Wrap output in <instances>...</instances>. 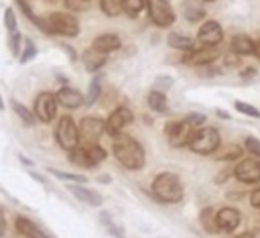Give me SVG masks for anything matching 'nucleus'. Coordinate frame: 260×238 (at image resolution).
Segmentation results:
<instances>
[{
  "mask_svg": "<svg viewBox=\"0 0 260 238\" xmlns=\"http://www.w3.org/2000/svg\"><path fill=\"white\" fill-rule=\"evenodd\" d=\"M112 151H114L116 161L128 171H138L146 163V153L142 144L128 134H116L112 142Z\"/></svg>",
  "mask_w": 260,
  "mask_h": 238,
  "instance_id": "1",
  "label": "nucleus"
},
{
  "mask_svg": "<svg viewBox=\"0 0 260 238\" xmlns=\"http://www.w3.org/2000/svg\"><path fill=\"white\" fill-rule=\"evenodd\" d=\"M152 195L154 199H158L160 203H177L183 199L185 191H183V183L179 179V175L175 173H158L152 181Z\"/></svg>",
  "mask_w": 260,
  "mask_h": 238,
  "instance_id": "2",
  "label": "nucleus"
},
{
  "mask_svg": "<svg viewBox=\"0 0 260 238\" xmlns=\"http://www.w3.org/2000/svg\"><path fill=\"white\" fill-rule=\"evenodd\" d=\"M195 155H213L221 146V136L215 126H201L193 132L189 144H187Z\"/></svg>",
  "mask_w": 260,
  "mask_h": 238,
  "instance_id": "3",
  "label": "nucleus"
},
{
  "mask_svg": "<svg viewBox=\"0 0 260 238\" xmlns=\"http://www.w3.org/2000/svg\"><path fill=\"white\" fill-rule=\"evenodd\" d=\"M49 35L59 37H77L79 35V20L69 12H51L45 16Z\"/></svg>",
  "mask_w": 260,
  "mask_h": 238,
  "instance_id": "4",
  "label": "nucleus"
},
{
  "mask_svg": "<svg viewBox=\"0 0 260 238\" xmlns=\"http://www.w3.org/2000/svg\"><path fill=\"white\" fill-rule=\"evenodd\" d=\"M57 144L63 148V151H73L75 146H79V134H77V124L73 122L71 116H61L57 126H55V132H53Z\"/></svg>",
  "mask_w": 260,
  "mask_h": 238,
  "instance_id": "5",
  "label": "nucleus"
},
{
  "mask_svg": "<svg viewBox=\"0 0 260 238\" xmlns=\"http://www.w3.org/2000/svg\"><path fill=\"white\" fill-rule=\"evenodd\" d=\"M146 8H148L150 22L160 26V28L171 26L175 22V18H177L175 8L171 6L169 0H146Z\"/></svg>",
  "mask_w": 260,
  "mask_h": 238,
  "instance_id": "6",
  "label": "nucleus"
},
{
  "mask_svg": "<svg viewBox=\"0 0 260 238\" xmlns=\"http://www.w3.org/2000/svg\"><path fill=\"white\" fill-rule=\"evenodd\" d=\"M104 126L106 120L95 118V116H87L77 124V134H79V144L89 146V144H98L100 136L104 134Z\"/></svg>",
  "mask_w": 260,
  "mask_h": 238,
  "instance_id": "7",
  "label": "nucleus"
},
{
  "mask_svg": "<svg viewBox=\"0 0 260 238\" xmlns=\"http://www.w3.org/2000/svg\"><path fill=\"white\" fill-rule=\"evenodd\" d=\"M32 114L39 122L43 124H49L55 120L57 116V98L55 94L51 92H41L37 98H35V106H32Z\"/></svg>",
  "mask_w": 260,
  "mask_h": 238,
  "instance_id": "8",
  "label": "nucleus"
},
{
  "mask_svg": "<svg viewBox=\"0 0 260 238\" xmlns=\"http://www.w3.org/2000/svg\"><path fill=\"white\" fill-rule=\"evenodd\" d=\"M193 132H195V128L187 120H173V122H169L165 126V134H167L171 146H175V148L187 146L191 136H193Z\"/></svg>",
  "mask_w": 260,
  "mask_h": 238,
  "instance_id": "9",
  "label": "nucleus"
},
{
  "mask_svg": "<svg viewBox=\"0 0 260 238\" xmlns=\"http://www.w3.org/2000/svg\"><path fill=\"white\" fill-rule=\"evenodd\" d=\"M132 120H134L132 110H130V108H126V106H120V108H116V110L108 116L106 126H104V132H106V134H110V136L122 134V130H124L128 124H132Z\"/></svg>",
  "mask_w": 260,
  "mask_h": 238,
  "instance_id": "10",
  "label": "nucleus"
},
{
  "mask_svg": "<svg viewBox=\"0 0 260 238\" xmlns=\"http://www.w3.org/2000/svg\"><path fill=\"white\" fill-rule=\"evenodd\" d=\"M219 57V49L217 47H199V49H191L183 55L181 63L185 65H191V67H205V65H211L215 59Z\"/></svg>",
  "mask_w": 260,
  "mask_h": 238,
  "instance_id": "11",
  "label": "nucleus"
},
{
  "mask_svg": "<svg viewBox=\"0 0 260 238\" xmlns=\"http://www.w3.org/2000/svg\"><path fill=\"white\" fill-rule=\"evenodd\" d=\"M234 177L242 183H260V161L250 157V159H242L236 167H234Z\"/></svg>",
  "mask_w": 260,
  "mask_h": 238,
  "instance_id": "12",
  "label": "nucleus"
},
{
  "mask_svg": "<svg viewBox=\"0 0 260 238\" xmlns=\"http://www.w3.org/2000/svg\"><path fill=\"white\" fill-rule=\"evenodd\" d=\"M223 39V28L215 20H205L197 31V41L201 47H217Z\"/></svg>",
  "mask_w": 260,
  "mask_h": 238,
  "instance_id": "13",
  "label": "nucleus"
},
{
  "mask_svg": "<svg viewBox=\"0 0 260 238\" xmlns=\"http://www.w3.org/2000/svg\"><path fill=\"white\" fill-rule=\"evenodd\" d=\"M215 222H217V228H219V230L232 232V230H236V228L240 226L242 216H240V212H238L236 207L225 205V207L215 210Z\"/></svg>",
  "mask_w": 260,
  "mask_h": 238,
  "instance_id": "14",
  "label": "nucleus"
},
{
  "mask_svg": "<svg viewBox=\"0 0 260 238\" xmlns=\"http://www.w3.org/2000/svg\"><path fill=\"white\" fill-rule=\"evenodd\" d=\"M67 189H69V193H71L75 199L83 201V203L89 205V207H100V205L104 203V197H102L95 189H89V187H85V185H67Z\"/></svg>",
  "mask_w": 260,
  "mask_h": 238,
  "instance_id": "15",
  "label": "nucleus"
},
{
  "mask_svg": "<svg viewBox=\"0 0 260 238\" xmlns=\"http://www.w3.org/2000/svg\"><path fill=\"white\" fill-rule=\"evenodd\" d=\"M55 98H57V104H61L63 108H69V110H75V108L83 106V96H81V92L75 90V87H69V85H63V87L55 94Z\"/></svg>",
  "mask_w": 260,
  "mask_h": 238,
  "instance_id": "16",
  "label": "nucleus"
},
{
  "mask_svg": "<svg viewBox=\"0 0 260 238\" xmlns=\"http://www.w3.org/2000/svg\"><path fill=\"white\" fill-rule=\"evenodd\" d=\"M120 45H122V41H120V37H118V35H114V33H104V35H98V37L93 39L91 49H95V51H100V53L108 55V53L118 51V49H120Z\"/></svg>",
  "mask_w": 260,
  "mask_h": 238,
  "instance_id": "17",
  "label": "nucleus"
},
{
  "mask_svg": "<svg viewBox=\"0 0 260 238\" xmlns=\"http://www.w3.org/2000/svg\"><path fill=\"white\" fill-rule=\"evenodd\" d=\"M81 61H83L85 71H89V73H98V71L106 65L108 55H104V53H100V51H95V49H85L83 55H81Z\"/></svg>",
  "mask_w": 260,
  "mask_h": 238,
  "instance_id": "18",
  "label": "nucleus"
},
{
  "mask_svg": "<svg viewBox=\"0 0 260 238\" xmlns=\"http://www.w3.org/2000/svg\"><path fill=\"white\" fill-rule=\"evenodd\" d=\"M14 228L24 236V238H49L35 222H30L28 218H24V216H16V220H14Z\"/></svg>",
  "mask_w": 260,
  "mask_h": 238,
  "instance_id": "19",
  "label": "nucleus"
},
{
  "mask_svg": "<svg viewBox=\"0 0 260 238\" xmlns=\"http://www.w3.org/2000/svg\"><path fill=\"white\" fill-rule=\"evenodd\" d=\"M230 53L242 57V55H252L254 53V41L248 35H234L230 41Z\"/></svg>",
  "mask_w": 260,
  "mask_h": 238,
  "instance_id": "20",
  "label": "nucleus"
},
{
  "mask_svg": "<svg viewBox=\"0 0 260 238\" xmlns=\"http://www.w3.org/2000/svg\"><path fill=\"white\" fill-rule=\"evenodd\" d=\"M181 12H183V16H185L189 22H197V20H201V18L205 16V8H203V4H199L197 0H187V2H183V4H181Z\"/></svg>",
  "mask_w": 260,
  "mask_h": 238,
  "instance_id": "21",
  "label": "nucleus"
},
{
  "mask_svg": "<svg viewBox=\"0 0 260 238\" xmlns=\"http://www.w3.org/2000/svg\"><path fill=\"white\" fill-rule=\"evenodd\" d=\"M102 83H104V73H95L89 81V87H87V94L83 98V104L85 106H93L98 102V98L102 96Z\"/></svg>",
  "mask_w": 260,
  "mask_h": 238,
  "instance_id": "22",
  "label": "nucleus"
},
{
  "mask_svg": "<svg viewBox=\"0 0 260 238\" xmlns=\"http://www.w3.org/2000/svg\"><path fill=\"white\" fill-rule=\"evenodd\" d=\"M146 104H148V108H150L154 114H165V112L169 110V102H167L165 92H156V90L148 92V96H146Z\"/></svg>",
  "mask_w": 260,
  "mask_h": 238,
  "instance_id": "23",
  "label": "nucleus"
},
{
  "mask_svg": "<svg viewBox=\"0 0 260 238\" xmlns=\"http://www.w3.org/2000/svg\"><path fill=\"white\" fill-rule=\"evenodd\" d=\"M167 43H169L173 49L183 51V53H187V51L195 49V47H193V39H191V37H187V35H181V33H169Z\"/></svg>",
  "mask_w": 260,
  "mask_h": 238,
  "instance_id": "24",
  "label": "nucleus"
},
{
  "mask_svg": "<svg viewBox=\"0 0 260 238\" xmlns=\"http://www.w3.org/2000/svg\"><path fill=\"white\" fill-rule=\"evenodd\" d=\"M49 173L61 181H65L67 185H83L87 183V177L81 175V173H67V171H61V169H55V167H49Z\"/></svg>",
  "mask_w": 260,
  "mask_h": 238,
  "instance_id": "25",
  "label": "nucleus"
},
{
  "mask_svg": "<svg viewBox=\"0 0 260 238\" xmlns=\"http://www.w3.org/2000/svg\"><path fill=\"white\" fill-rule=\"evenodd\" d=\"M199 222H201V228L207 234H217L219 232L217 222H215V210L213 207H203L201 214H199Z\"/></svg>",
  "mask_w": 260,
  "mask_h": 238,
  "instance_id": "26",
  "label": "nucleus"
},
{
  "mask_svg": "<svg viewBox=\"0 0 260 238\" xmlns=\"http://www.w3.org/2000/svg\"><path fill=\"white\" fill-rule=\"evenodd\" d=\"M10 106H12V110H14V114L26 124V126H35V122H37V118H35V114L26 108V106H22L18 100H10Z\"/></svg>",
  "mask_w": 260,
  "mask_h": 238,
  "instance_id": "27",
  "label": "nucleus"
},
{
  "mask_svg": "<svg viewBox=\"0 0 260 238\" xmlns=\"http://www.w3.org/2000/svg\"><path fill=\"white\" fill-rule=\"evenodd\" d=\"M67 159H69L75 167H81V169H93L91 163H89V159H87V155H85V151H83V146H75L73 151H69V153H67Z\"/></svg>",
  "mask_w": 260,
  "mask_h": 238,
  "instance_id": "28",
  "label": "nucleus"
},
{
  "mask_svg": "<svg viewBox=\"0 0 260 238\" xmlns=\"http://www.w3.org/2000/svg\"><path fill=\"white\" fill-rule=\"evenodd\" d=\"M83 151H85V155H87V159H89V163H91V167L95 169L106 157H108V153H106V148H102L100 144H89V146H83Z\"/></svg>",
  "mask_w": 260,
  "mask_h": 238,
  "instance_id": "29",
  "label": "nucleus"
},
{
  "mask_svg": "<svg viewBox=\"0 0 260 238\" xmlns=\"http://www.w3.org/2000/svg\"><path fill=\"white\" fill-rule=\"evenodd\" d=\"M146 8V0H122V12H126L130 18H136Z\"/></svg>",
  "mask_w": 260,
  "mask_h": 238,
  "instance_id": "30",
  "label": "nucleus"
},
{
  "mask_svg": "<svg viewBox=\"0 0 260 238\" xmlns=\"http://www.w3.org/2000/svg\"><path fill=\"white\" fill-rule=\"evenodd\" d=\"M242 153H244V148L240 146V144H228L225 146V151H215V157L219 159V161H236V159H240L242 157Z\"/></svg>",
  "mask_w": 260,
  "mask_h": 238,
  "instance_id": "31",
  "label": "nucleus"
},
{
  "mask_svg": "<svg viewBox=\"0 0 260 238\" xmlns=\"http://www.w3.org/2000/svg\"><path fill=\"white\" fill-rule=\"evenodd\" d=\"M100 8L106 16L116 18L122 14V0H100Z\"/></svg>",
  "mask_w": 260,
  "mask_h": 238,
  "instance_id": "32",
  "label": "nucleus"
},
{
  "mask_svg": "<svg viewBox=\"0 0 260 238\" xmlns=\"http://www.w3.org/2000/svg\"><path fill=\"white\" fill-rule=\"evenodd\" d=\"M22 45H24V47H20L22 51L18 53V61L24 65V63H28L30 59H35V55H37V47H35V43H32L28 37L22 39Z\"/></svg>",
  "mask_w": 260,
  "mask_h": 238,
  "instance_id": "33",
  "label": "nucleus"
},
{
  "mask_svg": "<svg viewBox=\"0 0 260 238\" xmlns=\"http://www.w3.org/2000/svg\"><path fill=\"white\" fill-rule=\"evenodd\" d=\"M100 220H102V224L106 226V230H108L110 234H114L116 238H126V236H124V232L118 228V224H116V222H114L106 212H102V214H100Z\"/></svg>",
  "mask_w": 260,
  "mask_h": 238,
  "instance_id": "34",
  "label": "nucleus"
},
{
  "mask_svg": "<svg viewBox=\"0 0 260 238\" xmlns=\"http://www.w3.org/2000/svg\"><path fill=\"white\" fill-rule=\"evenodd\" d=\"M234 108L240 112V114H244V116H250V118H260V110L256 108V106H252V104H246V102H234Z\"/></svg>",
  "mask_w": 260,
  "mask_h": 238,
  "instance_id": "35",
  "label": "nucleus"
},
{
  "mask_svg": "<svg viewBox=\"0 0 260 238\" xmlns=\"http://www.w3.org/2000/svg\"><path fill=\"white\" fill-rule=\"evenodd\" d=\"M4 26H6V33H8V35H12V33H16V31H18L16 14H14V10H12V8H6V10H4Z\"/></svg>",
  "mask_w": 260,
  "mask_h": 238,
  "instance_id": "36",
  "label": "nucleus"
},
{
  "mask_svg": "<svg viewBox=\"0 0 260 238\" xmlns=\"http://www.w3.org/2000/svg\"><path fill=\"white\" fill-rule=\"evenodd\" d=\"M65 6L71 12H83L91 6V0H65Z\"/></svg>",
  "mask_w": 260,
  "mask_h": 238,
  "instance_id": "37",
  "label": "nucleus"
},
{
  "mask_svg": "<svg viewBox=\"0 0 260 238\" xmlns=\"http://www.w3.org/2000/svg\"><path fill=\"white\" fill-rule=\"evenodd\" d=\"M244 146L252 153V157H254V159H258V161H260V140H258L256 136H246Z\"/></svg>",
  "mask_w": 260,
  "mask_h": 238,
  "instance_id": "38",
  "label": "nucleus"
},
{
  "mask_svg": "<svg viewBox=\"0 0 260 238\" xmlns=\"http://www.w3.org/2000/svg\"><path fill=\"white\" fill-rule=\"evenodd\" d=\"M193 128H201L203 124H205V120H207V116L205 114H201V112H191V114H187V118H185Z\"/></svg>",
  "mask_w": 260,
  "mask_h": 238,
  "instance_id": "39",
  "label": "nucleus"
},
{
  "mask_svg": "<svg viewBox=\"0 0 260 238\" xmlns=\"http://www.w3.org/2000/svg\"><path fill=\"white\" fill-rule=\"evenodd\" d=\"M169 87H173V77H169V75H158V77L154 79V90H156V92H165V90H169Z\"/></svg>",
  "mask_w": 260,
  "mask_h": 238,
  "instance_id": "40",
  "label": "nucleus"
},
{
  "mask_svg": "<svg viewBox=\"0 0 260 238\" xmlns=\"http://www.w3.org/2000/svg\"><path fill=\"white\" fill-rule=\"evenodd\" d=\"M250 203H252L254 207H260V185L250 193Z\"/></svg>",
  "mask_w": 260,
  "mask_h": 238,
  "instance_id": "41",
  "label": "nucleus"
},
{
  "mask_svg": "<svg viewBox=\"0 0 260 238\" xmlns=\"http://www.w3.org/2000/svg\"><path fill=\"white\" fill-rule=\"evenodd\" d=\"M61 49L65 51V55L69 57V61H75V59H77V53H75V51H73V49H71L69 45H65V43H61Z\"/></svg>",
  "mask_w": 260,
  "mask_h": 238,
  "instance_id": "42",
  "label": "nucleus"
},
{
  "mask_svg": "<svg viewBox=\"0 0 260 238\" xmlns=\"http://www.w3.org/2000/svg\"><path fill=\"white\" fill-rule=\"evenodd\" d=\"M6 232V216H4V207L0 205V236H4Z\"/></svg>",
  "mask_w": 260,
  "mask_h": 238,
  "instance_id": "43",
  "label": "nucleus"
},
{
  "mask_svg": "<svg viewBox=\"0 0 260 238\" xmlns=\"http://www.w3.org/2000/svg\"><path fill=\"white\" fill-rule=\"evenodd\" d=\"M225 63H228V65H240V57L234 55V53H230V55L225 57Z\"/></svg>",
  "mask_w": 260,
  "mask_h": 238,
  "instance_id": "44",
  "label": "nucleus"
},
{
  "mask_svg": "<svg viewBox=\"0 0 260 238\" xmlns=\"http://www.w3.org/2000/svg\"><path fill=\"white\" fill-rule=\"evenodd\" d=\"M254 73H256V69H252V67H248V69H244V71H242V77H252Z\"/></svg>",
  "mask_w": 260,
  "mask_h": 238,
  "instance_id": "45",
  "label": "nucleus"
},
{
  "mask_svg": "<svg viewBox=\"0 0 260 238\" xmlns=\"http://www.w3.org/2000/svg\"><path fill=\"white\" fill-rule=\"evenodd\" d=\"M254 55L260 59V39H258V41H254Z\"/></svg>",
  "mask_w": 260,
  "mask_h": 238,
  "instance_id": "46",
  "label": "nucleus"
},
{
  "mask_svg": "<svg viewBox=\"0 0 260 238\" xmlns=\"http://www.w3.org/2000/svg\"><path fill=\"white\" fill-rule=\"evenodd\" d=\"M98 181H100V183H110V181H112V177H110V175H100V177H98Z\"/></svg>",
  "mask_w": 260,
  "mask_h": 238,
  "instance_id": "47",
  "label": "nucleus"
},
{
  "mask_svg": "<svg viewBox=\"0 0 260 238\" xmlns=\"http://www.w3.org/2000/svg\"><path fill=\"white\" fill-rule=\"evenodd\" d=\"M18 159H20V161H22V165H28V167H30V165H32V163H30V159H26V157H24V155H18Z\"/></svg>",
  "mask_w": 260,
  "mask_h": 238,
  "instance_id": "48",
  "label": "nucleus"
},
{
  "mask_svg": "<svg viewBox=\"0 0 260 238\" xmlns=\"http://www.w3.org/2000/svg\"><path fill=\"white\" fill-rule=\"evenodd\" d=\"M236 238H256L254 234H250V232H242V234H238Z\"/></svg>",
  "mask_w": 260,
  "mask_h": 238,
  "instance_id": "49",
  "label": "nucleus"
},
{
  "mask_svg": "<svg viewBox=\"0 0 260 238\" xmlns=\"http://www.w3.org/2000/svg\"><path fill=\"white\" fill-rule=\"evenodd\" d=\"M215 114H217V116H221V118H225V120H228V118H230V114H228V112H225V110H217V112H215Z\"/></svg>",
  "mask_w": 260,
  "mask_h": 238,
  "instance_id": "50",
  "label": "nucleus"
},
{
  "mask_svg": "<svg viewBox=\"0 0 260 238\" xmlns=\"http://www.w3.org/2000/svg\"><path fill=\"white\" fill-rule=\"evenodd\" d=\"M0 110H4V102H2V96H0Z\"/></svg>",
  "mask_w": 260,
  "mask_h": 238,
  "instance_id": "51",
  "label": "nucleus"
},
{
  "mask_svg": "<svg viewBox=\"0 0 260 238\" xmlns=\"http://www.w3.org/2000/svg\"><path fill=\"white\" fill-rule=\"evenodd\" d=\"M203 2H215V0H203Z\"/></svg>",
  "mask_w": 260,
  "mask_h": 238,
  "instance_id": "52",
  "label": "nucleus"
},
{
  "mask_svg": "<svg viewBox=\"0 0 260 238\" xmlns=\"http://www.w3.org/2000/svg\"><path fill=\"white\" fill-rule=\"evenodd\" d=\"M47 2H57V0H47Z\"/></svg>",
  "mask_w": 260,
  "mask_h": 238,
  "instance_id": "53",
  "label": "nucleus"
}]
</instances>
